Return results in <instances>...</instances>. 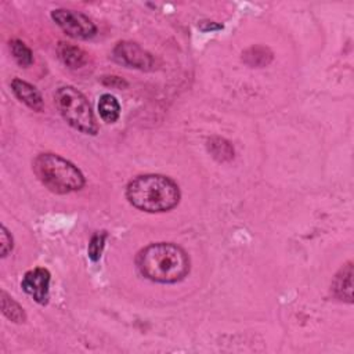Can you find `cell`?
Returning a JSON list of instances; mask_svg holds the SVG:
<instances>
[{
  "instance_id": "obj_7",
  "label": "cell",
  "mask_w": 354,
  "mask_h": 354,
  "mask_svg": "<svg viewBox=\"0 0 354 354\" xmlns=\"http://www.w3.org/2000/svg\"><path fill=\"white\" fill-rule=\"evenodd\" d=\"M50 272L47 268L36 267L25 272L21 288L33 297L39 304H47L48 301V289H50Z\"/></svg>"
},
{
  "instance_id": "obj_10",
  "label": "cell",
  "mask_w": 354,
  "mask_h": 354,
  "mask_svg": "<svg viewBox=\"0 0 354 354\" xmlns=\"http://www.w3.org/2000/svg\"><path fill=\"white\" fill-rule=\"evenodd\" d=\"M57 53L59 59L62 61L64 65H66L71 69H77L82 68L87 62V54L83 48L79 46L59 41L57 47Z\"/></svg>"
},
{
  "instance_id": "obj_8",
  "label": "cell",
  "mask_w": 354,
  "mask_h": 354,
  "mask_svg": "<svg viewBox=\"0 0 354 354\" xmlns=\"http://www.w3.org/2000/svg\"><path fill=\"white\" fill-rule=\"evenodd\" d=\"M11 90L15 94V97L21 102H24L26 106H29L37 112L43 111V106H44L43 97H41L40 91L30 83L21 80V79H14L11 82Z\"/></svg>"
},
{
  "instance_id": "obj_2",
  "label": "cell",
  "mask_w": 354,
  "mask_h": 354,
  "mask_svg": "<svg viewBox=\"0 0 354 354\" xmlns=\"http://www.w3.org/2000/svg\"><path fill=\"white\" fill-rule=\"evenodd\" d=\"M126 198L134 207L148 213L169 212L180 202V188L167 176L141 174L130 180Z\"/></svg>"
},
{
  "instance_id": "obj_4",
  "label": "cell",
  "mask_w": 354,
  "mask_h": 354,
  "mask_svg": "<svg viewBox=\"0 0 354 354\" xmlns=\"http://www.w3.org/2000/svg\"><path fill=\"white\" fill-rule=\"evenodd\" d=\"M54 102L61 116L76 130L84 134H97L98 124L87 98L75 87H59L54 94Z\"/></svg>"
},
{
  "instance_id": "obj_15",
  "label": "cell",
  "mask_w": 354,
  "mask_h": 354,
  "mask_svg": "<svg viewBox=\"0 0 354 354\" xmlns=\"http://www.w3.org/2000/svg\"><path fill=\"white\" fill-rule=\"evenodd\" d=\"M10 50H11L14 59L17 61V64L19 66L28 68L33 64V53L24 41H21L18 39H12L10 41Z\"/></svg>"
},
{
  "instance_id": "obj_6",
  "label": "cell",
  "mask_w": 354,
  "mask_h": 354,
  "mask_svg": "<svg viewBox=\"0 0 354 354\" xmlns=\"http://www.w3.org/2000/svg\"><path fill=\"white\" fill-rule=\"evenodd\" d=\"M113 57L119 64L127 68L151 71L155 66V59L152 54H149L133 41H119L113 48Z\"/></svg>"
},
{
  "instance_id": "obj_12",
  "label": "cell",
  "mask_w": 354,
  "mask_h": 354,
  "mask_svg": "<svg viewBox=\"0 0 354 354\" xmlns=\"http://www.w3.org/2000/svg\"><path fill=\"white\" fill-rule=\"evenodd\" d=\"M207 151L218 162H230L234 158V147L221 137H210L207 140Z\"/></svg>"
},
{
  "instance_id": "obj_11",
  "label": "cell",
  "mask_w": 354,
  "mask_h": 354,
  "mask_svg": "<svg viewBox=\"0 0 354 354\" xmlns=\"http://www.w3.org/2000/svg\"><path fill=\"white\" fill-rule=\"evenodd\" d=\"M242 61L250 68H264L272 61V51L266 46H252L242 53Z\"/></svg>"
},
{
  "instance_id": "obj_1",
  "label": "cell",
  "mask_w": 354,
  "mask_h": 354,
  "mask_svg": "<svg viewBox=\"0 0 354 354\" xmlns=\"http://www.w3.org/2000/svg\"><path fill=\"white\" fill-rule=\"evenodd\" d=\"M140 272L159 283H174L189 272V257L183 248L170 242L151 243L137 254Z\"/></svg>"
},
{
  "instance_id": "obj_3",
  "label": "cell",
  "mask_w": 354,
  "mask_h": 354,
  "mask_svg": "<svg viewBox=\"0 0 354 354\" xmlns=\"http://www.w3.org/2000/svg\"><path fill=\"white\" fill-rule=\"evenodd\" d=\"M33 171L40 183L55 194H69L83 188L82 171L55 153H40L33 160Z\"/></svg>"
},
{
  "instance_id": "obj_16",
  "label": "cell",
  "mask_w": 354,
  "mask_h": 354,
  "mask_svg": "<svg viewBox=\"0 0 354 354\" xmlns=\"http://www.w3.org/2000/svg\"><path fill=\"white\" fill-rule=\"evenodd\" d=\"M105 239H106V232L101 231V232H95L90 242H88V248H87V253L88 257L91 259V261H97L101 257L104 245H105Z\"/></svg>"
},
{
  "instance_id": "obj_9",
  "label": "cell",
  "mask_w": 354,
  "mask_h": 354,
  "mask_svg": "<svg viewBox=\"0 0 354 354\" xmlns=\"http://www.w3.org/2000/svg\"><path fill=\"white\" fill-rule=\"evenodd\" d=\"M333 295L342 300L351 303L353 301V263H346L332 281Z\"/></svg>"
},
{
  "instance_id": "obj_14",
  "label": "cell",
  "mask_w": 354,
  "mask_h": 354,
  "mask_svg": "<svg viewBox=\"0 0 354 354\" xmlns=\"http://www.w3.org/2000/svg\"><path fill=\"white\" fill-rule=\"evenodd\" d=\"M1 311L12 322L21 324L26 319L24 308L6 292H1Z\"/></svg>"
},
{
  "instance_id": "obj_5",
  "label": "cell",
  "mask_w": 354,
  "mask_h": 354,
  "mask_svg": "<svg viewBox=\"0 0 354 354\" xmlns=\"http://www.w3.org/2000/svg\"><path fill=\"white\" fill-rule=\"evenodd\" d=\"M51 18L68 36L73 39L87 40L97 32L94 22L80 11L57 8L51 11Z\"/></svg>"
},
{
  "instance_id": "obj_17",
  "label": "cell",
  "mask_w": 354,
  "mask_h": 354,
  "mask_svg": "<svg viewBox=\"0 0 354 354\" xmlns=\"http://www.w3.org/2000/svg\"><path fill=\"white\" fill-rule=\"evenodd\" d=\"M0 241H1V257H6L12 250V236L4 225H1Z\"/></svg>"
},
{
  "instance_id": "obj_13",
  "label": "cell",
  "mask_w": 354,
  "mask_h": 354,
  "mask_svg": "<svg viewBox=\"0 0 354 354\" xmlns=\"http://www.w3.org/2000/svg\"><path fill=\"white\" fill-rule=\"evenodd\" d=\"M98 112L104 122L115 123L120 115V105L112 94H102L98 101Z\"/></svg>"
}]
</instances>
